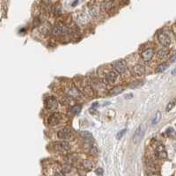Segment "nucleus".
<instances>
[{
  "label": "nucleus",
  "instance_id": "obj_11",
  "mask_svg": "<svg viewBox=\"0 0 176 176\" xmlns=\"http://www.w3.org/2000/svg\"><path fill=\"white\" fill-rule=\"evenodd\" d=\"M53 147L56 151H58V152H66L71 149L70 143H68L67 142H63V141L55 143L53 145Z\"/></svg>",
  "mask_w": 176,
  "mask_h": 176
},
{
  "label": "nucleus",
  "instance_id": "obj_29",
  "mask_svg": "<svg viewBox=\"0 0 176 176\" xmlns=\"http://www.w3.org/2000/svg\"><path fill=\"white\" fill-rule=\"evenodd\" d=\"M175 57H176V56H175V55H173V56H171V58H170L169 60H170L171 62H174V61H175Z\"/></svg>",
  "mask_w": 176,
  "mask_h": 176
},
{
  "label": "nucleus",
  "instance_id": "obj_28",
  "mask_svg": "<svg viewBox=\"0 0 176 176\" xmlns=\"http://www.w3.org/2000/svg\"><path fill=\"white\" fill-rule=\"evenodd\" d=\"M54 176H66V175H65V173H63V172H57V173H55Z\"/></svg>",
  "mask_w": 176,
  "mask_h": 176
},
{
  "label": "nucleus",
  "instance_id": "obj_1",
  "mask_svg": "<svg viewBox=\"0 0 176 176\" xmlns=\"http://www.w3.org/2000/svg\"><path fill=\"white\" fill-rule=\"evenodd\" d=\"M72 32V29L62 23H58L55 26V27L52 30V34L54 35H69Z\"/></svg>",
  "mask_w": 176,
  "mask_h": 176
},
{
  "label": "nucleus",
  "instance_id": "obj_17",
  "mask_svg": "<svg viewBox=\"0 0 176 176\" xmlns=\"http://www.w3.org/2000/svg\"><path fill=\"white\" fill-rule=\"evenodd\" d=\"M81 109H82V107H81L80 105H75V106H73V107H71L70 113H71V115H77V114L80 113Z\"/></svg>",
  "mask_w": 176,
  "mask_h": 176
},
{
  "label": "nucleus",
  "instance_id": "obj_6",
  "mask_svg": "<svg viewBox=\"0 0 176 176\" xmlns=\"http://www.w3.org/2000/svg\"><path fill=\"white\" fill-rule=\"evenodd\" d=\"M45 107L48 110L54 111L58 107V102L54 96H50L45 100Z\"/></svg>",
  "mask_w": 176,
  "mask_h": 176
},
{
  "label": "nucleus",
  "instance_id": "obj_9",
  "mask_svg": "<svg viewBox=\"0 0 176 176\" xmlns=\"http://www.w3.org/2000/svg\"><path fill=\"white\" fill-rule=\"evenodd\" d=\"M131 73L133 76L135 77H142L145 75V68L143 65H140V63H137V65H134L131 68Z\"/></svg>",
  "mask_w": 176,
  "mask_h": 176
},
{
  "label": "nucleus",
  "instance_id": "obj_14",
  "mask_svg": "<svg viewBox=\"0 0 176 176\" xmlns=\"http://www.w3.org/2000/svg\"><path fill=\"white\" fill-rule=\"evenodd\" d=\"M115 6V4L111 1H106V2H103L101 5V9L102 12H107L109 11H111L112 9L114 8Z\"/></svg>",
  "mask_w": 176,
  "mask_h": 176
},
{
  "label": "nucleus",
  "instance_id": "obj_7",
  "mask_svg": "<svg viewBox=\"0 0 176 176\" xmlns=\"http://www.w3.org/2000/svg\"><path fill=\"white\" fill-rule=\"evenodd\" d=\"M158 42L164 47H168L171 45V41H172L171 38L166 32H162V33L159 34L158 35Z\"/></svg>",
  "mask_w": 176,
  "mask_h": 176
},
{
  "label": "nucleus",
  "instance_id": "obj_30",
  "mask_svg": "<svg viewBox=\"0 0 176 176\" xmlns=\"http://www.w3.org/2000/svg\"><path fill=\"white\" fill-rule=\"evenodd\" d=\"M102 173H103V171H102L101 168H100L99 170H97V173H99V174H102Z\"/></svg>",
  "mask_w": 176,
  "mask_h": 176
},
{
  "label": "nucleus",
  "instance_id": "obj_23",
  "mask_svg": "<svg viewBox=\"0 0 176 176\" xmlns=\"http://www.w3.org/2000/svg\"><path fill=\"white\" fill-rule=\"evenodd\" d=\"M174 105H175V101L174 100H173L172 101H170L168 104H167V107H166V110L168 112V111H170L172 108H173V107H174Z\"/></svg>",
  "mask_w": 176,
  "mask_h": 176
},
{
  "label": "nucleus",
  "instance_id": "obj_13",
  "mask_svg": "<svg viewBox=\"0 0 176 176\" xmlns=\"http://www.w3.org/2000/svg\"><path fill=\"white\" fill-rule=\"evenodd\" d=\"M154 56V51L152 48H149V49H146L145 50H143L141 53V57L142 59L145 62H149Z\"/></svg>",
  "mask_w": 176,
  "mask_h": 176
},
{
  "label": "nucleus",
  "instance_id": "obj_21",
  "mask_svg": "<svg viewBox=\"0 0 176 176\" xmlns=\"http://www.w3.org/2000/svg\"><path fill=\"white\" fill-rule=\"evenodd\" d=\"M160 119H161V113L159 111H158L157 113H156V116H155V117L152 119V124H157L159 121H160Z\"/></svg>",
  "mask_w": 176,
  "mask_h": 176
},
{
  "label": "nucleus",
  "instance_id": "obj_2",
  "mask_svg": "<svg viewBox=\"0 0 176 176\" xmlns=\"http://www.w3.org/2000/svg\"><path fill=\"white\" fill-rule=\"evenodd\" d=\"M117 79H118L117 73L114 71H109L104 74L102 80H103V83L106 85H114L116 83Z\"/></svg>",
  "mask_w": 176,
  "mask_h": 176
},
{
  "label": "nucleus",
  "instance_id": "obj_3",
  "mask_svg": "<svg viewBox=\"0 0 176 176\" xmlns=\"http://www.w3.org/2000/svg\"><path fill=\"white\" fill-rule=\"evenodd\" d=\"M112 66L115 69V71L120 74V75H124L128 71V68L126 65V62L124 60H117L112 63Z\"/></svg>",
  "mask_w": 176,
  "mask_h": 176
},
{
  "label": "nucleus",
  "instance_id": "obj_12",
  "mask_svg": "<svg viewBox=\"0 0 176 176\" xmlns=\"http://www.w3.org/2000/svg\"><path fill=\"white\" fill-rule=\"evenodd\" d=\"M79 88H80L87 96H92V86L87 83V82H84V80H81V81H79L77 83Z\"/></svg>",
  "mask_w": 176,
  "mask_h": 176
},
{
  "label": "nucleus",
  "instance_id": "obj_16",
  "mask_svg": "<svg viewBox=\"0 0 176 176\" xmlns=\"http://www.w3.org/2000/svg\"><path fill=\"white\" fill-rule=\"evenodd\" d=\"M68 93L70 95V97H78V96H79V91L75 86L70 87L68 89Z\"/></svg>",
  "mask_w": 176,
  "mask_h": 176
},
{
  "label": "nucleus",
  "instance_id": "obj_8",
  "mask_svg": "<svg viewBox=\"0 0 176 176\" xmlns=\"http://www.w3.org/2000/svg\"><path fill=\"white\" fill-rule=\"evenodd\" d=\"M72 137V130L69 128H63L57 132V137L62 140H67Z\"/></svg>",
  "mask_w": 176,
  "mask_h": 176
},
{
  "label": "nucleus",
  "instance_id": "obj_19",
  "mask_svg": "<svg viewBox=\"0 0 176 176\" xmlns=\"http://www.w3.org/2000/svg\"><path fill=\"white\" fill-rule=\"evenodd\" d=\"M82 166L85 169H87V170H90L92 168L93 166V164L91 160H89V159H86V160H84L82 162Z\"/></svg>",
  "mask_w": 176,
  "mask_h": 176
},
{
  "label": "nucleus",
  "instance_id": "obj_15",
  "mask_svg": "<svg viewBox=\"0 0 176 176\" xmlns=\"http://www.w3.org/2000/svg\"><path fill=\"white\" fill-rule=\"evenodd\" d=\"M169 54V50L167 49H160V50H158V51L157 52V56L158 58L159 59H164L166 58Z\"/></svg>",
  "mask_w": 176,
  "mask_h": 176
},
{
  "label": "nucleus",
  "instance_id": "obj_10",
  "mask_svg": "<svg viewBox=\"0 0 176 176\" xmlns=\"http://www.w3.org/2000/svg\"><path fill=\"white\" fill-rule=\"evenodd\" d=\"M155 155L157 158L164 159L167 158V152L163 145H158L155 149Z\"/></svg>",
  "mask_w": 176,
  "mask_h": 176
},
{
  "label": "nucleus",
  "instance_id": "obj_4",
  "mask_svg": "<svg viewBox=\"0 0 176 176\" xmlns=\"http://www.w3.org/2000/svg\"><path fill=\"white\" fill-rule=\"evenodd\" d=\"M145 130H146V124H142L137 128L133 136V141L135 143H138L142 140V138L145 136Z\"/></svg>",
  "mask_w": 176,
  "mask_h": 176
},
{
  "label": "nucleus",
  "instance_id": "obj_24",
  "mask_svg": "<svg viewBox=\"0 0 176 176\" xmlns=\"http://www.w3.org/2000/svg\"><path fill=\"white\" fill-rule=\"evenodd\" d=\"M166 134L168 135V136H173L174 135V130L173 129V128H168V129L166 130Z\"/></svg>",
  "mask_w": 176,
  "mask_h": 176
},
{
  "label": "nucleus",
  "instance_id": "obj_26",
  "mask_svg": "<svg viewBox=\"0 0 176 176\" xmlns=\"http://www.w3.org/2000/svg\"><path fill=\"white\" fill-rule=\"evenodd\" d=\"M126 132V129H124V130H122V131H120L119 133H118V135H117V139H120V138H122V137L123 136V134Z\"/></svg>",
  "mask_w": 176,
  "mask_h": 176
},
{
  "label": "nucleus",
  "instance_id": "obj_18",
  "mask_svg": "<svg viewBox=\"0 0 176 176\" xmlns=\"http://www.w3.org/2000/svg\"><path fill=\"white\" fill-rule=\"evenodd\" d=\"M123 91V87L122 86H116L114 87L112 90H110V95H117L119 93H121Z\"/></svg>",
  "mask_w": 176,
  "mask_h": 176
},
{
  "label": "nucleus",
  "instance_id": "obj_20",
  "mask_svg": "<svg viewBox=\"0 0 176 176\" xmlns=\"http://www.w3.org/2000/svg\"><path fill=\"white\" fill-rule=\"evenodd\" d=\"M169 67V65H167V63H161V65H159L157 69H156V72H163L165 71L167 68Z\"/></svg>",
  "mask_w": 176,
  "mask_h": 176
},
{
  "label": "nucleus",
  "instance_id": "obj_32",
  "mask_svg": "<svg viewBox=\"0 0 176 176\" xmlns=\"http://www.w3.org/2000/svg\"><path fill=\"white\" fill-rule=\"evenodd\" d=\"M150 176H159V175L157 173H152V174H150Z\"/></svg>",
  "mask_w": 176,
  "mask_h": 176
},
{
  "label": "nucleus",
  "instance_id": "obj_5",
  "mask_svg": "<svg viewBox=\"0 0 176 176\" xmlns=\"http://www.w3.org/2000/svg\"><path fill=\"white\" fill-rule=\"evenodd\" d=\"M63 119V116L60 113H54L48 118V125L49 126H56L59 124Z\"/></svg>",
  "mask_w": 176,
  "mask_h": 176
},
{
  "label": "nucleus",
  "instance_id": "obj_27",
  "mask_svg": "<svg viewBox=\"0 0 176 176\" xmlns=\"http://www.w3.org/2000/svg\"><path fill=\"white\" fill-rule=\"evenodd\" d=\"M91 153L93 154V155H97V153H98L97 148H96V147H92V148L91 149Z\"/></svg>",
  "mask_w": 176,
  "mask_h": 176
},
{
  "label": "nucleus",
  "instance_id": "obj_22",
  "mask_svg": "<svg viewBox=\"0 0 176 176\" xmlns=\"http://www.w3.org/2000/svg\"><path fill=\"white\" fill-rule=\"evenodd\" d=\"M81 136L86 139V140H92V134L91 133H89V132H87V131H85V132H82L81 133Z\"/></svg>",
  "mask_w": 176,
  "mask_h": 176
},
{
  "label": "nucleus",
  "instance_id": "obj_25",
  "mask_svg": "<svg viewBox=\"0 0 176 176\" xmlns=\"http://www.w3.org/2000/svg\"><path fill=\"white\" fill-rule=\"evenodd\" d=\"M143 83V81H136V82H134V83L132 84L133 86H130V87H131V88H135V87L140 86H142Z\"/></svg>",
  "mask_w": 176,
  "mask_h": 176
},
{
  "label": "nucleus",
  "instance_id": "obj_31",
  "mask_svg": "<svg viewBox=\"0 0 176 176\" xmlns=\"http://www.w3.org/2000/svg\"><path fill=\"white\" fill-rule=\"evenodd\" d=\"M132 97V94H130V95H126L125 98H131Z\"/></svg>",
  "mask_w": 176,
  "mask_h": 176
}]
</instances>
